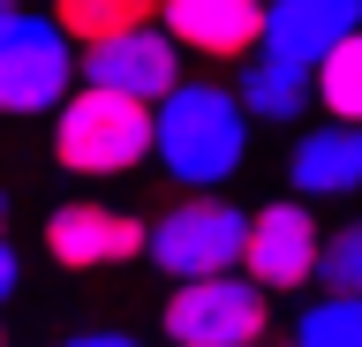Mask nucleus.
<instances>
[{"label":"nucleus","instance_id":"obj_1","mask_svg":"<svg viewBox=\"0 0 362 347\" xmlns=\"http://www.w3.org/2000/svg\"><path fill=\"white\" fill-rule=\"evenodd\" d=\"M249 129L257 121L242 114L234 83L181 76V91L151 106V166H166L181 196H219L249 166Z\"/></svg>","mask_w":362,"mask_h":347},{"label":"nucleus","instance_id":"obj_2","mask_svg":"<svg viewBox=\"0 0 362 347\" xmlns=\"http://www.w3.org/2000/svg\"><path fill=\"white\" fill-rule=\"evenodd\" d=\"M53 166L76 182H121L136 166H151V106L76 83L53 114Z\"/></svg>","mask_w":362,"mask_h":347},{"label":"nucleus","instance_id":"obj_3","mask_svg":"<svg viewBox=\"0 0 362 347\" xmlns=\"http://www.w3.org/2000/svg\"><path fill=\"white\" fill-rule=\"evenodd\" d=\"M83 83V53L45 8H16L0 23V114L8 121H38L61 114V98Z\"/></svg>","mask_w":362,"mask_h":347},{"label":"nucleus","instance_id":"obj_4","mask_svg":"<svg viewBox=\"0 0 362 347\" xmlns=\"http://www.w3.org/2000/svg\"><path fill=\"white\" fill-rule=\"evenodd\" d=\"M242 234H249L242 204H226V196H174V204L151 219L144 257H151L174 287L181 279H226V272H242Z\"/></svg>","mask_w":362,"mask_h":347},{"label":"nucleus","instance_id":"obj_5","mask_svg":"<svg viewBox=\"0 0 362 347\" xmlns=\"http://www.w3.org/2000/svg\"><path fill=\"white\" fill-rule=\"evenodd\" d=\"M272 332V295L257 279H181L158 302V340L166 347H257Z\"/></svg>","mask_w":362,"mask_h":347},{"label":"nucleus","instance_id":"obj_6","mask_svg":"<svg viewBox=\"0 0 362 347\" xmlns=\"http://www.w3.org/2000/svg\"><path fill=\"white\" fill-rule=\"evenodd\" d=\"M317 249H325V219L302 196H272L249 211L242 234V279H257L264 295H302L317 287Z\"/></svg>","mask_w":362,"mask_h":347},{"label":"nucleus","instance_id":"obj_7","mask_svg":"<svg viewBox=\"0 0 362 347\" xmlns=\"http://www.w3.org/2000/svg\"><path fill=\"white\" fill-rule=\"evenodd\" d=\"M45 257L61 272H113V264H136L144 242H151V219H136L121 204H98V196H61L38 227Z\"/></svg>","mask_w":362,"mask_h":347},{"label":"nucleus","instance_id":"obj_8","mask_svg":"<svg viewBox=\"0 0 362 347\" xmlns=\"http://www.w3.org/2000/svg\"><path fill=\"white\" fill-rule=\"evenodd\" d=\"M83 83L90 91H121L136 106H158V98L181 91V46L158 23L129 30V38H106V46L83 53Z\"/></svg>","mask_w":362,"mask_h":347},{"label":"nucleus","instance_id":"obj_9","mask_svg":"<svg viewBox=\"0 0 362 347\" xmlns=\"http://www.w3.org/2000/svg\"><path fill=\"white\" fill-rule=\"evenodd\" d=\"M347 38H362V0H264V46L287 69H325Z\"/></svg>","mask_w":362,"mask_h":347},{"label":"nucleus","instance_id":"obj_10","mask_svg":"<svg viewBox=\"0 0 362 347\" xmlns=\"http://www.w3.org/2000/svg\"><path fill=\"white\" fill-rule=\"evenodd\" d=\"M158 30L181 53L242 69L249 53L264 46V0H158Z\"/></svg>","mask_w":362,"mask_h":347},{"label":"nucleus","instance_id":"obj_11","mask_svg":"<svg viewBox=\"0 0 362 347\" xmlns=\"http://www.w3.org/2000/svg\"><path fill=\"white\" fill-rule=\"evenodd\" d=\"M287 196L302 204H339L362 196V129L347 121H317L287 143Z\"/></svg>","mask_w":362,"mask_h":347},{"label":"nucleus","instance_id":"obj_12","mask_svg":"<svg viewBox=\"0 0 362 347\" xmlns=\"http://www.w3.org/2000/svg\"><path fill=\"white\" fill-rule=\"evenodd\" d=\"M249 121H272V129H302V114L317 106V76L310 69H287L272 53H249L242 61V83H234Z\"/></svg>","mask_w":362,"mask_h":347},{"label":"nucleus","instance_id":"obj_13","mask_svg":"<svg viewBox=\"0 0 362 347\" xmlns=\"http://www.w3.org/2000/svg\"><path fill=\"white\" fill-rule=\"evenodd\" d=\"M45 16L76 38V53H90V46H106V38H129V30L158 23V0H53Z\"/></svg>","mask_w":362,"mask_h":347},{"label":"nucleus","instance_id":"obj_14","mask_svg":"<svg viewBox=\"0 0 362 347\" xmlns=\"http://www.w3.org/2000/svg\"><path fill=\"white\" fill-rule=\"evenodd\" d=\"M317 106H325V121L362 129V38H347V46L317 69Z\"/></svg>","mask_w":362,"mask_h":347},{"label":"nucleus","instance_id":"obj_15","mask_svg":"<svg viewBox=\"0 0 362 347\" xmlns=\"http://www.w3.org/2000/svg\"><path fill=\"white\" fill-rule=\"evenodd\" d=\"M287 347H362V302L347 295H317L302 317H294V340Z\"/></svg>","mask_w":362,"mask_h":347},{"label":"nucleus","instance_id":"obj_16","mask_svg":"<svg viewBox=\"0 0 362 347\" xmlns=\"http://www.w3.org/2000/svg\"><path fill=\"white\" fill-rule=\"evenodd\" d=\"M317 287H325V295L362 302V219L325 227V249H317Z\"/></svg>","mask_w":362,"mask_h":347},{"label":"nucleus","instance_id":"obj_17","mask_svg":"<svg viewBox=\"0 0 362 347\" xmlns=\"http://www.w3.org/2000/svg\"><path fill=\"white\" fill-rule=\"evenodd\" d=\"M61 347H144V340L121 332V324H90V332H76V340H61Z\"/></svg>","mask_w":362,"mask_h":347},{"label":"nucleus","instance_id":"obj_18","mask_svg":"<svg viewBox=\"0 0 362 347\" xmlns=\"http://www.w3.org/2000/svg\"><path fill=\"white\" fill-rule=\"evenodd\" d=\"M16 287H23V257H16V242L0 234V310L16 302Z\"/></svg>","mask_w":362,"mask_h":347},{"label":"nucleus","instance_id":"obj_19","mask_svg":"<svg viewBox=\"0 0 362 347\" xmlns=\"http://www.w3.org/2000/svg\"><path fill=\"white\" fill-rule=\"evenodd\" d=\"M16 8H23V0H0V23H8V16H16Z\"/></svg>","mask_w":362,"mask_h":347},{"label":"nucleus","instance_id":"obj_20","mask_svg":"<svg viewBox=\"0 0 362 347\" xmlns=\"http://www.w3.org/2000/svg\"><path fill=\"white\" fill-rule=\"evenodd\" d=\"M0 234H8V189H0Z\"/></svg>","mask_w":362,"mask_h":347},{"label":"nucleus","instance_id":"obj_21","mask_svg":"<svg viewBox=\"0 0 362 347\" xmlns=\"http://www.w3.org/2000/svg\"><path fill=\"white\" fill-rule=\"evenodd\" d=\"M0 347H8V332H0Z\"/></svg>","mask_w":362,"mask_h":347},{"label":"nucleus","instance_id":"obj_22","mask_svg":"<svg viewBox=\"0 0 362 347\" xmlns=\"http://www.w3.org/2000/svg\"><path fill=\"white\" fill-rule=\"evenodd\" d=\"M257 347H264V340H257Z\"/></svg>","mask_w":362,"mask_h":347}]
</instances>
